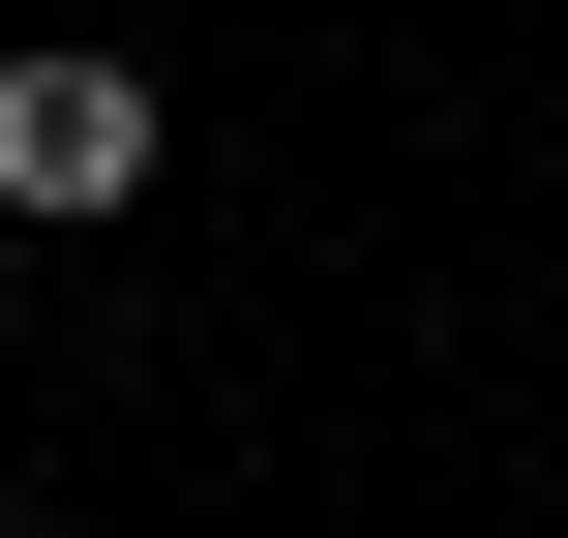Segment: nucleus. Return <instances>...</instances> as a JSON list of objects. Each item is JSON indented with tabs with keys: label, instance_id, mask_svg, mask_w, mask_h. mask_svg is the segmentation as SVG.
Returning <instances> with one entry per match:
<instances>
[{
	"label": "nucleus",
	"instance_id": "nucleus-1",
	"mask_svg": "<svg viewBox=\"0 0 568 538\" xmlns=\"http://www.w3.org/2000/svg\"><path fill=\"white\" fill-rule=\"evenodd\" d=\"M150 150H180V120H150V60H90V30H30V60H0V210H30V240L150 210Z\"/></svg>",
	"mask_w": 568,
	"mask_h": 538
},
{
	"label": "nucleus",
	"instance_id": "nucleus-2",
	"mask_svg": "<svg viewBox=\"0 0 568 538\" xmlns=\"http://www.w3.org/2000/svg\"><path fill=\"white\" fill-rule=\"evenodd\" d=\"M0 300H30V210H0Z\"/></svg>",
	"mask_w": 568,
	"mask_h": 538
}]
</instances>
